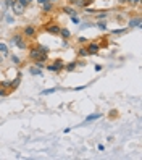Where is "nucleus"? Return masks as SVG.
Returning a JSON list of instances; mask_svg holds the SVG:
<instances>
[{"instance_id": "nucleus-1", "label": "nucleus", "mask_w": 142, "mask_h": 160, "mask_svg": "<svg viewBox=\"0 0 142 160\" xmlns=\"http://www.w3.org/2000/svg\"><path fill=\"white\" fill-rule=\"evenodd\" d=\"M11 42H13L15 45L18 47V49H21V50L27 49V41H26V37H24L23 34H13V37H11Z\"/></svg>"}, {"instance_id": "nucleus-2", "label": "nucleus", "mask_w": 142, "mask_h": 160, "mask_svg": "<svg viewBox=\"0 0 142 160\" xmlns=\"http://www.w3.org/2000/svg\"><path fill=\"white\" fill-rule=\"evenodd\" d=\"M10 8H11V13H13V15H16V16H21V15L24 13L26 7L23 5L21 2H18V0H15V2L10 5Z\"/></svg>"}, {"instance_id": "nucleus-3", "label": "nucleus", "mask_w": 142, "mask_h": 160, "mask_svg": "<svg viewBox=\"0 0 142 160\" xmlns=\"http://www.w3.org/2000/svg\"><path fill=\"white\" fill-rule=\"evenodd\" d=\"M49 71H52V73H58V71H61L63 68H65V62H63L61 58H57L53 62V65H47L45 66Z\"/></svg>"}, {"instance_id": "nucleus-4", "label": "nucleus", "mask_w": 142, "mask_h": 160, "mask_svg": "<svg viewBox=\"0 0 142 160\" xmlns=\"http://www.w3.org/2000/svg\"><path fill=\"white\" fill-rule=\"evenodd\" d=\"M60 25H57V23H53V21H50V23H47V25H44V31H47L49 34H60Z\"/></svg>"}, {"instance_id": "nucleus-5", "label": "nucleus", "mask_w": 142, "mask_h": 160, "mask_svg": "<svg viewBox=\"0 0 142 160\" xmlns=\"http://www.w3.org/2000/svg\"><path fill=\"white\" fill-rule=\"evenodd\" d=\"M100 44H97V42H90L87 47H86V50H87V54L89 55H97L98 54V50H100Z\"/></svg>"}, {"instance_id": "nucleus-6", "label": "nucleus", "mask_w": 142, "mask_h": 160, "mask_svg": "<svg viewBox=\"0 0 142 160\" xmlns=\"http://www.w3.org/2000/svg\"><path fill=\"white\" fill-rule=\"evenodd\" d=\"M23 36L27 39V37H34L36 36V28L33 26V25H27V26H24V29H23Z\"/></svg>"}, {"instance_id": "nucleus-7", "label": "nucleus", "mask_w": 142, "mask_h": 160, "mask_svg": "<svg viewBox=\"0 0 142 160\" xmlns=\"http://www.w3.org/2000/svg\"><path fill=\"white\" fill-rule=\"evenodd\" d=\"M129 28H141V16L129 19Z\"/></svg>"}, {"instance_id": "nucleus-8", "label": "nucleus", "mask_w": 142, "mask_h": 160, "mask_svg": "<svg viewBox=\"0 0 142 160\" xmlns=\"http://www.w3.org/2000/svg\"><path fill=\"white\" fill-rule=\"evenodd\" d=\"M29 73L31 74H34V76H42V68H39V66H31L29 68Z\"/></svg>"}, {"instance_id": "nucleus-9", "label": "nucleus", "mask_w": 142, "mask_h": 160, "mask_svg": "<svg viewBox=\"0 0 142 160\" xmlns=\"http://www.w3.org/2000/svg\"><path fill=\"white\" fill-rule=\"evenodd\" d=\"M61 11H63V13H66V15H70V16H76V13H78V11L74 8H71V7H63Z\"/></svg>"}, {"instance_id": "nucleus-10", "label": "nucleus", "mask_w": 142, "mask_h": 160, "mask_svg": "<svg viewBox=\"0 0 142 160\" xmlns=\"http://www.w3.org/2000/svg\"><path fill=\"white\" fill-rule=\"evenodd\" d=\"M19 83H21V73H18L16 74V79H13L11 81V89H18V86H19Z\"/></svg>"}, {"instance_id": "nucleus-11", "label": "nucleus", "mask_w": 142, "mask_h": 160, "mask_svg": "<svg viewBox=\"0 0 142 160\" xmlns=\"http://www.w3.org/2000/svg\"><path fill=\"white\" fill-rule=\"evenodd\" d=\"M78 65H79V62H70L68 65H65V70L66 71H74L78 68Z\"/></svg>"}, {"instance_id": "nucleus-12", "label": "nucleus", "mask_w": 142, "mask_h": 160, "mask_svg": "<svg viewBox=\"0 0 142 160\" xmlns=\"http://www.w3.org/2000/svg\"><path fill=\"white\" fill-rule=\"evenodd\" d=\"M98 118H102V113H94V115H89V117L86 118V123L94 121V120H98Z\"/></svg>"}, {"instance_id": "nucleus-13", "label": "nucleus", "mask_w": 142, "mask_h": 160, "mask_svg": "<svg viewBox=\"0 0 142 160\" xmlns=\"http://www.w3.org/2000/svg\"><path fill=\"white\" fill-rule=\"evenodd\" d=\"M0 55H8V47L3 42H0Z\"/></svg>"}, {"instance_id": "nucleus-14", "label": "nucleus", "mask_w": 142, "mask_h": 160, "mask_svg": "<svg viewBox=\"0 0 142 160\" xmlns=\"http://www.w3.org/2000/svg\"><path fill=\"white\" fill-rule=\"evenodd\" d=\"M60 34H61V37L65 39V41L70 37V36H71V33H70L68 29H66V28H61V29H60Z\"/></svg>"}, {"instance_id": "nucleus-15", "label": "nucleus", "mask_w": 142, "mask_h": 160, "mask_svg": "<svg viewBox=\"0 0 142 160\" xmlns=\"http://www.w3.org/2000/svg\"><path fill=\"white\" fill-rule=\"evenodd\" d=\"M11 92V91H8V89H5V87H3L2 84H0V97H7V95H8Z\"/></svg>"}, {"instance_id": "nucleus-16", "label": "nucleus", "mask_w": 142, "mask_h": 160, "mask_svg": "<svg viewBox=\"0 0 142 160\" xmlns=\"http://www.w3.org/2000/svg\"><path fill=\"white\" fill-rule=\"evenodd\" d=\"M78 55L79 57H89L87 50H86V47H79V50H78Z\"/></svg>"}, {"instance_id": "nucleus-17", "label": "nucleus", "mask_w": 142, "mask_h": 160, "mask_svg": "<svg viewBox=\"0 0 142 160\" xmlns=\"http://www.w3.org/2000/svg\"><path fill=\"white\" fill-rule=\"evenodd\" d=\"M42 8H44V11H47V13H49V11L53 8V3H52V2H47V3H44V5H42Z\"/></svg>"}, {"instance_id": "nucleus-18", "label": "nucleus", "mask_w": 142, "mask_h": 160, "mask_svg": "<svg viewBox=\"0 0 142 160\" xmlns=\"http://www.w3.org/2000/svg\"><path fill=\"white\" fill-rule=\"evenodd\" d=\"M68 2L71 3V5H74V7H84L82 0H68Z\"/></svg>"}, {"instance_id": "nucleus-19", "label": "nucleus", "mask_w": 142, "mask_h": 160, "mask_svg": "<svg viewBox=\"0 0 142 160\" xmlns=\"http://www.w3.org/2000/svg\"><path fill=\"white\" fill-rule=\"evenodd\" d=\"M53 92H57V89H55V87H52V89H45V91H42L41 95H49V94H53Z\"/></svg>"}, {"instance_id": "nucleus-20", "label": "nucleus", "mask_w": 142, "mask_h": 160, "mask_svg": "<svg viewBox=\"0 0 142 160\" xmlns=\"http://www.w3.org/2000/svg\"><path fill=\"white\" fill-rule=\"evenodd\" d=\"M97 28H98L100 31H106V23H105V21H98V23H97Z\"/></svg>"}, {"instance_id": "nucleus-21", "label": "nucleus", "mask_w": 142, "mask_h": 160, "mask_svg": "<svg viewBox=\"0 0 142 160\" xmlns=\"http://www.w3.org/2000/svg\"><path fill=\"white\" fill-rule=\"evenodd\" d=\"M126 33V29H113L112 31V34H124Z\"/></svg>"}, {"instance_id": "nucleus-22", "label": "nucleus", "mask_w": 142, "mask_h": 160, "mask_svg": "<svg viewBox=\"0 0 142 160\" xmlns=\"http://www.w3.org/2000/svg\"><path fill=\"white\" fill-rule=\"evenodd\" d=\"M11 60H13L15 65H19V58L16 57V55H11Z\"/></svg>"}, {"instance_id": "nucleus-23", "label": "nucleus", "mask_w": 142, "mask_h": 160, "mask_svg": "<svg viewBox=\"0 0 142 160\" xmlns=\"http://www.w3.org/2000/svg\"><path fill=\"white\" fill-rule=\"evenodd\" d=\"M95 15H97V13H95ZM106 15H108L106 11H105V13H98V15H97V18H98V19H104V18H106Z\"/></svg>"}, {"instance_id": "nucleus-24", "label": "nucleus", "mask_w": 142, "mask_h": 160, "mask_svg": "<svg viewBox=\"0 0 142 160\" xmlns=\"http://www.w3.org/2000/svg\"><path fill=\"white\" fill-rule=\"evenodd\" d=\"M47 2H55V0H37V3H39V5H44V3H47Z\"/></svg>"}, {"instance_id": "nucleus-25", "label": "nucleus", "mask_w": 142, "mask_h": 160, "mask_svg": "<svg viewBox=\"0 0 142 160\" xmlns=\"http://www.w3.org/2000/svg\"><path fill=\"white\" fill-rule=\"evenodd\" d=\"M18 2H21L23 5H24V7H27V5H29V3H31V2H33V0H18Z\"/></svg>"}, {"instance_id": "nucleus-26", "label": "nucleus", "mask_w": 142, "mask_h": 160, "mask_svg": "<svg viewBox=\"0 0 142 160\" xmlns=\"http://www.w3.org/2000/svg\"><path fill=\"white\" fill-rule=\"evenodd\" d=\"M82 3H84V7H89L90 3H94V0H82Z\"/></svg>"}, {"instance_id": "nucleus-27", "label": "nucleus", "mask_w": 142, "mask_h": 160, "mask_svg": "<svg viewBox=\"0 0 142 160\" xmlns=\"http://www.w3.org/2000/svg\"><path fill=\"white\" fill-rule=\"evenodd\" d=\"M86 89V86H78V87H73V91H82Z\"/></svg>"}, {"instance_id": "nucleus-28", "label": "nucleus", "mask_w": 142, "mask_h": 160, "mask_svg": "<svg viewBox=\"0 0 142 160\" xmlns=\"http://www.w3.org/2000/svg\"><path fill=\"white\" fill-rule=\"evenodd\" d=\"M86 41H87V39H86V37H78V42H81V44H84Z\"/></svg>"}, {"instance_id": "nucleus-29", "label": "nucleus", "mask_w": 142, "mask_h": 160, "mask_svg": "<svg viewBox=\"0 0 142 160\" xmlns=\"http://www.w3.org/2000/svg\"><path fill=\"white\" fill-rule=\"evenodd\" d=\"M13 2H15V0H5V5H7V7H10Z\"/></svg>"}, {"instance_id": "nucleus-30", "label": "nucleus", "mask_w": 142, "mask_h": 160, "mask_svg": "<svg viewBox=\"0 0 142 160\" xmlns=\"http://www.w3.org/2000/svg\"><path fill=\"white\" fill-rule=\"evenodd\" d=\"M71 19H73L74 23H79V18H78V16H71Z\"/></svg>"}, {"instance_id": "nucleus-31", "label": "nucleus", "mask_w": 142, "mask_h": 160, "mask_svg": "<svg viewBox=\"0 0 142 160\" xmlns=\"http://www.w3.org/2000/svg\"><path fill=\"white\" fill-rule=\"evenodd\" d=\"M3 62V57H2V55H0V63H2Z\"/></svg>"}, {"instance_id": "nucleus-32", "label": "nucleus", "mask_w": 142, "mask_h": 160, "mask_svg": "<svg viewBox=\"0 0 142 160\" xmlns=\"http://www.w3.org/2000/svg\"><path fill=\"white\" fill-rule=\"evenodd\" d=\"M141 2V0H134V3H139Z\"/></svg>"}, {"instance_id": "nucleus-33", "label": "nucleus", "mask_w": 142, "mask_h": 160, "mask_svg": "<svg viewBox=\"0 0 142 160\" xmlns=\"http://www.w3.org/2000/svg\"><path fill=\"white\" fill-rule=\"evenodd\" d=\"M124 2H131V0H124Z\"/></svg>"}]
</instances>
